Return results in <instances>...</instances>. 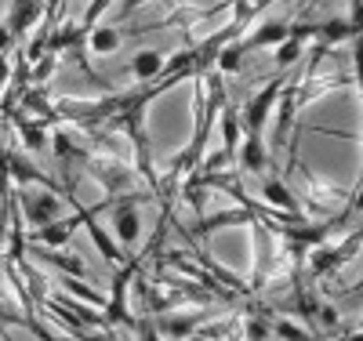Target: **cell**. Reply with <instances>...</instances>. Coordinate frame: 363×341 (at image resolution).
Masks as SVG:
<instances>
[{
	"mask_svg": "<svg viewBox=\"0 0 363 341\" xmlns=\"http://www.w3.org/2000/svg\"><path fill=\"white\" fill-rule=\"evenodd\" d=\"M18 196V218L26 225H33V229H44L51 222L62 218V196H58L55 189H22L15 193Z\"/></svg>",
	"mask_w": 363,
	"mask_h": 341,
	"instance_id": "1",
	"label": "cell"
},
{
	"mask_svg": "<svg viewBox=\"0 0 363 341\" xmlns=\"http://www.w3.org/2000/svg\"><path fill=\"white\" fill-rule=\"evenodd\" d=\"M149 200L145 193H131V196H116V200H106L102 207H113V240L116 247H135L138 243V233H142V222H138V203Z\"/></svg>",
	"mask_w": 363,
	"mask_h": 341,
	"instance_id": "2",
	"label": "cell"
},
{
	"mask_svg": "<svg viewBox=\"0 0 363 341\" xmlns=\"http://www.w3.org/2000/svg\"><path fill=\"white\" fill-rule=\"evenodd\" d=\"M207 320H211V313H160L153 330L171 341H189Z\"/></svg>",
	"mask_w": 363,
	"mask_h": 341,
	"instance_id": "3",
	"label": "cell"
},
{
	"mask_svg": "<svg viewBox=\"0 0 363 341\" xmlns=\"http://www.w3.org/2000/svg\"><path fill=\"white\" fill-rule=\"evenodd\" d=\"M280 91H284V84H280V80H272L269 87H262L258 95L247 102V113H244L247 135H262V128H265V120H269L272 106H277V95H280Z\"/></svg>",
	"mask_w": 363,
	"mask_h": 341,
	"instance_id": "4",
	"label": "cell"
},
{
	"mask_svg": "<svg viewBox=\"0 0 363 341\" xmlns=\"http://www.w3.org/2000/svg\"><path fill=\"white\" fill-rule=\"evenodd\" d=\"M80 211H84V207H77L73 218H58V222L37 229V233H33V247H51V251H62V247L69 243V236L77 233V225H80Z\"/></svg>",
	"mask_w": 363,
	"mask_h": 341,
	"instance_id": "5",
	"label": "cell"
},
{
	"mask_svg": "<svg viewBox=\"0 0 363 341\" xmlns=\"http://www.w3.org/2000/svg\"><path fill=\"white\" fill-rule=\"evenodd\" d=\"M33 255H37L40 262L55 265L62 276H73V280H84V276H87V262H84L80 255H73V251H51V247H33Z\"/></svg>",
	"mask_w": 363,
	"mask_h": 341,
	"instance_id": "6",
	"label": "cell"
},
{
	"mask_svg": "<svg viewBox=\"0 0 363 341\" xmlns=\"http://www.w3.org/2000/svg\"><path fill=\"white\" fill-rule=\"evenodd\" d=\"M80 222L87 225V236H91V243L99 247V255H102L106 262L120 265V247H116V240H113V236H109V233H106L99 222H95V211H87V207H84V211H80Z\"/></svg>",
	"mask_w": 363,
	"mask_h": 341,
	"instance_id": "7",
	"label": "cell"
},
{
	"mask_svg": "<svg viewBox=\"0 0 363 341\" xmlns=\"http://www.w3.org/2000/svg\"><path fill=\"white\" fill-rule=\"evenodd\" d=\"M251 236H255V287H258L269 276V265H272V236L258 218L251 222Z\"/></svg>",
	"mask_w": 363,
	"mask_h": 341,
	"instance_id": "8",
	"label": "cell"
},
{
	"mask_svg": "<svg viewBox=\"0 0 363 341\" xmlns=\"http://www.w3.org/2000/svg\"><path fill=\"white\" fill-rule=\"evenodd\" d=\"M40 8H44V0H11V11H8V33H11V37L26 33V29L40 18Z\"/></svg>",
	"mask_w": 363,
	"mask_h": 341,
	"instance_id": "9",
	"label": "cell"
},
{
	"mask_svg": "<svg viewBox=\"0 0 363 341\" xmlns=\"http://www.w3.org/2000/svg\"><path fill=\"white\" fill-rule=\"evenodd\" d=\"M255 222V214L247 211V207H240V211H225V214H207V218H200L196 222V236H211V233H218V229H225V225H251Z\"/></svg>",
	"mask_w": 363,
	"mask_h": 341,
	"instance_id": "10",
	"label": "cell"
},
{
	"mask_svg": "<svg viewBox=\"0 0 363 341\" xmlns=\"http://www.w3.org/2000/svg\"><path fill=\"white\" fill-rule=\"evenodd\" d=\"M262 196L269 203V211H280V214H298V200L294 193L287 189V185L280 178H265L262 181Z\"/></svg>",
	"mask_w": 363,
	"mask_h": 341,
	"instance_id": "11",
	"label": "cell"
},
{
	"mask_svg": "<svg viewBox=\"0 0 363 341\" xmlns=\"http://www.w3.org/2000/svg\"><path fill=\"white\" fill-rule=\"evenodd\" d=\"M236 152H240V167L251 171V174H262V171L269 167V149H265L262 135H247L244 145H240Z\"/></svg>",
	"mask_w": 363,
	"mask_h": 341,
	"instance_id": "12",
	"label": "cell"
},
{
	"mask_svg": "<svg viewBox=\"0 0 363 341\" xmlns=\"http://www.w3.org/2000/svg\"><path fill=\"white\" fill-rule=\"evenodd\" d=\"M291 37V26L287 22H269V26H262L258 33H251L247 40H236V47L240 51H255V47H265V44H284Z\"/></svg>",
	"mask_w": 363,
	"mask_h": 341,
	"instance_id": "13",
	"label": "cell"
},
{
	"mask_svg": "<svg viewBox=\"0 0 363 341\" xmlns=\"http://www.w3.org/2000/svg\"><path fill=\"white\" fill-rule=\"evenodd\" d=\"M160 73H164V58H160V51H138L135 55V62H131V77H138V80H160Z\"/></svg>",
	"mask_w": 363,
	"mask_h": 341,
	"instance_id": "14",
	"label": "cell"
},
{
	"mask_svg": "<svg viewBox=\"0 0 363 341\" xmlns=\"http://www.w3.org/2000/svg\"><path fill=\"white\" fill-rule=\"evenodd\" d=\"M120 44H124V33H120V29H95V33L87 37V47L95 51V55H109Z\"/></svg>",
	"mask_w": 363,
	"mask_h": 341,
	"instance_id": "15",
	"label": "cell"
},
{
	"mask_svg": "<svg viewBox=\"0 0 363 341\" xmlns=\"http://www.w3.org/2000/svg\"><path fill=\"white\" fill-rule=\"evenodd\" d=\"M18 131H22V142H26V149H48V131L40 128V123H29L26 116H18Z\"/></svg>",
	"mask_w": 363,
	"mask_h": 341,
	"instance_id": "16",
	"label": "cell"
},
{
	"mask_svg": "<svg viewBox=\"0 0 363 341\" xmlns=\"http://www.w3.org/2000/svg\"><path fill=\"white\" fill-rule=\"evenodd\" d=\"M222 131H225V149H222V152L233 160L236 149H240V123H236V113H233V109L222 113Z\"/></svg>",
	"mask_w": 363,
	"mask_h": 341,
	"instance_id": "17",
	"label": "cell"
},
{
	"mask_svg": "<svg viewBox=\"0 0 363 341\" xmlns=\"http://www.w3.org/2000/svg\"><path fill=\"white\" fill-rule=\"evenodd\" d=\"M269 330L277 334V337H284V341H316L306 327H298V323H291V320H277V323H269Z\"/></svg>",
	"mask_w": 363,
	"mask_h": 341,
	"instance_id": "18",
	"label": "cell"
},
{
	"mask_svg": "<svg viewBox=\"0 0 363 341\" xmlns=\"http://www.w3.org/2000/svg\"><path fill=\"white\" fill-rule=\"evenodd\" d=\"M269 320L262 316V313H251L247 320H244V341H269Z\"/></svg>",
	"mask_w": 363,
	"mask_h": 341,
	"instance_id": "19",
	"label": "cell"
},
{
	"mask_svg": "<svg viewBox=\"0 0 363 341\" xmlns=\"http://www.w3.org/2000/svg\"><path fill=\"white\" fill-rule=\"evenodd\" d=\"M301 51H306V40H301V37H287L280 44V51H277V66H291V62L301 58Z\"/></svg>",
	"mask_w": 363,
	"mask_h": 341,
	"instance_id": "20",
	"label": "cell"
},
{
	"mask_svg": "<svg viewBox=\"0 0 363 341\" xmlns=\"http://www.w3.org/2000/svg\"><path fill=\"white\" fill-rule=\"evenodd\" d=\"M316 323H320L323 330L335 334V330H338V308H335V305H320V308H316Z\"/></svg>",
	"mask_w": 363,
	"mask_h": 341,
	"instance_id": "21",
	"label": "cell"
},
{
	"mask_svg": "<svg viewBox=\"0 0 363 341\" xmlns=\"http://www.w3.org/2000/svg\"><path fill=\"white\" fill-rule=\"evenodd\" d=\"M138 4H142V0H124V11H135Z\"/></svg>",
	"mask_w": 363,
	"mask_h": 341,
	"instance_id": "22",
	"label": "cell"
}]
</instances>
